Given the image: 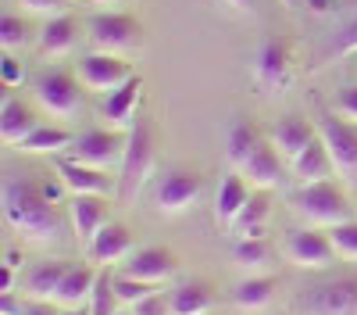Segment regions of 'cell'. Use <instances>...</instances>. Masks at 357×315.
<instances>
[{
    "instance_id": "obj_1",
    "label": "cell",
    "mask_w": 357,
    "mask_h": 315,
    "mask_svg": "<svg viewBox=\"0 0 357 315\" xmlns=\"http://www.w3.org/2000/svg\"><path fill=\"white\" fill-rule=\"evenodd\" d=\"M4 219L11 229L25 237H57L61 233V215H57L54 200L43 193V183L29 180V176H8L4 183Z\"/></svg>"
},
{
    "instance_id": "obj_2",
    "label": "cell",
    "mask_w": 357,
    "mask_h": 315,
    "mask_svg": "<svg viewBox=\"0 0 357 315\" xmlns=\"http://www.w3.org/2000/svg\"><path fill=\"white\" fill-rule=\"evenodd\" d=\"M151 165H154V140H151V126L139 119L136 126H129V143H126L122 165H118V200L122 205H129L139 193V186L151 176Z\"/></svg>"
},
{
    "instance_id": "obj_3",
    "label": "cell",
    "mask_w": 357,
    "mask_h": 315,
    "mask_svg": "<svg viewBox=\"0 0 357 315\" xmlns=\"http://www.w3.org/2000/svg\"><path fill=\"white\" fill-rule=\"evenodd\" d=\"M293 208L301 212L304 219L318 222V226H336V222H347L350 219V200L347 193L329 183V180H321V183H304L301 190L293 193Z\"/></svg>"
},
{
    "instance_id": "obj_4",
    "label": "cell",
    "mask_w": 357,
    "mask_h": 315,
    "mask_svg": "<svg viewBox=\"0 0 357 315\" xmlns=\"http://www.w3.org/2000/svg\"><path fill=\"white\" fill-rule=\"evenodd\" d=\"M143 36V25L139 18L126 15V11H100L89 22V40H93L97 50H107V54H122V50H132Z\"/></svg>"
},
{
    "instance_id": "obj_5",
    "label": "cell",
    "mask_w": 357,
    "mask_h": 315,
    "mask_svg": "<svg viewBox=\"0 0 357 315\" xmlns=\"http://www.w3.org/2000/svg\"><path fill=\"white\" fill-rule=\"evenodd\" d=\"M126 143H129V133H122V129H89V133L75 136V161L93 165V168L122 165Z\"/></svg>"
},
{
    "instance_id": "obj_6",
    "label": "cell",
    "mask_w": 357,
    "mask_h": 315,
    "mask_svg": "<svg viewBox=\"0 0 357 315\" xmlns=\"http://www.w3.org/2000/svg\"><path fill=\"white\" fill-rule=\"evenodd\" d=\"M136 72L129 68V61H122L118 54H107V50H93L79 61V82L89 86V90H104L111 94L114 86H122L126 79H132Z\"/></svg>"
},
{
    "instance_id": "obj_7",
    "label": "cell",
    "mask_w": 357,
    "mask_h": 315,
    "mask_svg": "<svg viewBox=\"0 0 357 315\" xmlns=\"http://www.w3.org/2000/svg\"><path fill=\"white\" fill-rule=\"evenodd\" d=\"M200 190H204L200 172H193V168H168L165 176L158 180V193L154 197H158L161 212H183L200 197Z\"/></svg>"
},
{
    "instance_id": "obj_8",
    "label": "cell",
    "mask_w": 357,
    "mask_h": 315,
    "mask_svg": "<svg viewBox=\"0 0 357 315\" xmlns=\"http://www.w3.org/2000/svg\"><path fill=\"white\" fill-rule=\"evenodd\" d=\"M36 101L47 111H54V115H72L82 104V90H79V82L68 72L54 68V72H43L36 79Z\"/></svg>"
},
{
    "instance_id": "obj_9",
    "label": "cell",
    "mask_w": 357,
    "mask_h": 315,
    "mask_svg": "<svg viewBox=\"0 0 357 315\" xmlns=\"http://www.w3.org/2000/svg\"><path fill=\"white\" fill-rule=\"evenodd\" d=\"M286 254L304 269H325L336 262V247L329 233H321V229H293L286 240Z\"/></svg>"
},
{
    "instance_id": "obj_10",
    "label": "cell",
    "mask_w": 357,
    "mask_h": 315,
    "mask_svg": "<svg viewBox=\"0 0 357 315\" xmlns=\"http://www.w3.org/2000/svg\"><path fill=\"white\" fill-rule=\"evenodd\" d=\"M318 136L325 140V147H329L336 168H343V172L357 168V126L336 119V115H321Z\"/></svg>"
},
{
    "instance_id": "obj_11",
    "label": "cell",
    "mask_w": 357,
    "mask_h": 315,
    "mask_svg": "<svg viewBox=\"0 0 357 315\" xmlns=\"http://www.w3.org/2000/svg\"><path fill=\"white\" fill-rule=\"evenodd\" d=\"M311 315H357V279L321 283L307 298Z\"/></svg>"
},
{
    "instance_id": "obj_12",
    "label": "cell",
    "mask_w": 357,
    "mask_h": 315,
    "mask_svg": "<svg viewBox=\"0 0 357 315\" xmlns=\"http://www.w3.org/2000/svg\"><path fill=\"white\" fill-rule=\"evenodd\" d=\"M139 90H143V79H139V75L126 79L122 86H114V90L100 101V119H107L111 129H126V126H132Z\"/></svg>"
},
{
    "instance_id": "obj_13",
    "label": "cell",
    "mask_w": 357,
    "mask_h": 315,
    "mask_svg": "<svg viewBox=\"0 0 357 315\" xmlns=\"http://www.w3.org/2000/svg\"><path fill=\"white\" fill-rule=\"evenodd\" d=\"M57 176H61V186H65L68 193H111L107 168L82 165V161H75V158L57 161Z\"/></svg>"
},
{
    "instance_id": "obj_14",
    "label": "cell",
    "mask_w": 357,
    "mask_h": 315,
    "mask_svg": "<svg viewBox=\"0 0 357 315\" xmlns=\"http://www.w3.org/2000/svg\"><path fill=\"white\" fill-rule=\"evenodd\" d=\"M68 212H72V226L79 229L82 240H93L100 233V226H107V200H104V193H72Z\"/></svg>"
},
{
    "instance_id": "obj_15",
    "label": "cell",
    "mask_w": 357,
    "mask_h": 315,
    "mask_svg": "<svg viewBox=\"0 0 357 315\" xmlns=\"http://www.w3.org/2000/svg\"><path fill=\"white\" fill-rule=\"evenodd\" d=\"M172 272H175V254L168 247H139L126 262V276H136V279H146V283H161Z\"/></svg>"
},
{
    "instance_id": "obj_16",
    "label": "cell",
    "mask_w": 357,
    "mask_h": 315,
    "mask_svg": "<svg viewBox=\"0 0 357 315\" xmlns=\"http://www.w3.org/2000/svg\"><path fill=\"white\" fill-rule=\"evenodd\" d=\"M314 126L307 119H301V115H286V119L272 129V143H275V151L289 161H296L304 151H307V143L314 140Z\"/></svg>"
},
{
    "instance_id": "obj_17",
    "label": "cell",
    "mask_w": 357,
    "mask_h": 315,
    "mask_svg": "<svg viewBox=\"0 0 357 315\" xmlns=\"http://www.w3.org/2000/svg\"><path fill=\"white\" fill-rule=\"evenodd\" d=\"M129 247H132L129 226L107 222V226H100V233L89 240V258H93V262H100V265H111V262H118L122 254H129Z\"/></svg>"
},
{
    "instance_id": "obj_18",
    "label": "cell",
    "mask_w": 357,
    "mask_h": 315,
    "mask_svg": "<svg viewBox=\"0 0 357 315\" xmlns=\"http://www.w3.org/2000/svg\"><path fill=\"white\" fill-rule=\"evenodd\" d=\"M97 269L93 265H68L61 286H57V294L54 301L57 305H65V308H82V301H89V294H93V286H97Z\"/></svg>"
},
{
    "instance_id": "obj_19",
    "label": "cell",
    "mask_w": 357,
    "mask_h": 315,
    "mask_svg": "<svg viewBox=\"0 0 357 315\" xmlns=\"http://www.w3.org/2000/svg\"><path fill=\"white\" fill-rule=\"evenodd\" d=\"M279 158H282V154L275 151V143H257L254 154H250L247 165H243V176H250V183L261 186V190L279 186V180H282V161H279Z\"/></svg>"
},
{
    "instance_id": "obj_20",
    "label": "cell",
    "mask_w": 357,
    "mask_h": 315,
    "mask_svg": "<svg viewBox=\"0 0 357 315\" xmlns=\"http://www.w3.org/2000/svg\"><path fill=\"white\" fill-rule=\"evenodd\" d=\"M289 75V47L272 36V40H264L261 50H257V82L264 86H282Z\"/></svg>"
},
{
    "instance_id": "obj_21",
    "label": "cell",
    "mask_w": 357,
    "mask_h": 315,
    "mask_svg": "<svg viewBox=\"0 0 357 315\" xmlns=\"http://www.w3.org/2000/svg\"><path fill=\"white\" fill-rule=\"evenodd\" d=\"M40 122H36V115H33V108L29 104H22V101H15V97H8L4 101V108H0V136H4V143H25V136L33 133Z\"/></svg>"
},
{
    "instance_id": "obj_22",
    "label": "cell",
    "mask_w": 357,
    "mask_h": 315,
    "mask_svg": "<svg viewBox=\"0 0 357 315\" xmlns=\"http://www.w3.org/2000/svg\"><path fill=\"white\" fill-rule=\"evenodd\" d=\"M333 168H336V161H333L329 147H325V140L314 136V140L307 143V151L293 161V176L301 180V183H321Z\"/></svg>"
},
{
    "instance_id": "obj_23",
    "label": "cell",
    "mask_w": 357,
    "mask_h": 315,
    "mask_svg": "<svg viewBox=\"0 0 357 315\" xmlns=\"http://www.w3.org/2000/svg\"><path fill=\"white\" fill-rule=\"evenodd\" d=\"M79 40V22L72 15H50V22L40 29V50L57 57V54H68Z\"/></svg>"
},
{
    "instance_id": "obj_24",
    "label": "cell",
    "mask_w": 357,
    "mask_h": 315,
    "mask_svg": "<svg viewBox=\"0 0 357 315\" xmlns=\"http://www.w3.org/2000/svg\"><path fill=\"white\" fill-rule=\"evenodd\" d=\"M268 215H272V197H268V190H257V193H250V200L243 205V212L232 219V229H236L240 237H264Z\"/></svg>"
},
{
    "instance_id": "obj_25",
    "label": "cell",
    "mask_w": 357,
    "mask_h": 315,
    "mask_svg": "<svg viewBox=\"0 0 357 315\" xmlns=\"http://www.w3.org/2000/svg\"><path fill=\"white\" fill-rule=\"evenodd\" d=\"M247 200H250V190H247L243 176L229 172V176L222 180V186H218V197H215V215H218L222 222H232L236 215L243 212Z\"/></svg>"
},
{
    "instance_id": "obj_26",
    "label": "cell",
    "mask_w": 357,
    "mask_h": 315,
    "mask_svg": "<svg viewBox=\"0 0 357 315\" xmlns=\"http://www.w3.org/2000/svg\"><path fill=\"white\" fill-rule=\"evenodd\" d=\"M168 298H172V315H204L215 305V294L207 283H183Z\"/></svg>"
},
{
    "instance_id": "obj_27",
    "label": "cell",
    "mask_w": 357,
    "mask_h": 315,
    "mask_svg": "<svg viewBox=\"0 0 357 315\" xmlns=\"http://www.w3.org/2000/svg\"><path fill=\"white\" fill-rule=\"evenodd\" d=\"M65 272H68L65 262H40V265L29 269V276H25V291L33 294L36 301H47V298L57 294V286H61Z\"/></svg>"
},
{
    "instance_id": "obj_28",
    "label": "cell",
    "mask_w": 357,
    "mask_h": 315,
    "mask_svg": "<svg viewBox=\"0 0 357 315\" xmlns=\"http://www.w3.org/2000/svg\"><path fill=\"white\" fill-rule=\"evenodd\" d=\"M68 143H75V136L68 129H61V126H36L33 133L25 136L22 151H29V154H54V151L68 147Z\"/></svg>"
},
{
    "instance_id": "obj_29",
    "label": "cell",
    "mask_w": 357,
    "mask_h": 315,
    "mask_svg": "<svg viewBox=\"0 0 357 315\" xmlns=\"http://www.w3.org/2000/svg\"><path fill=\"white\" fill-rule=\"evenodd\" d=\"M275 279L272 276H250V279H243L240 286H236V305L240 308H264L268 301L275 298Z\"/></svg>"
},
{
    "instance_id": "obj_30",
    "label": "cell",
    "mask_w": 357,
    "mask_h": 315,
    "mask_svg": "<svg viewBox=\"0 0 357 315\" xmlns=\"http://www.w3.org/2000/svg\"><path fill=\"white\" fill-rule=\"evenodd\" d=\"M257 143H261V140H257V129H254L250 122H243V119H240V122H232V126H229V140H225V147H229V161L243 168V165H247V158L254 154Z\"/></svg>"
},
{
    "instance_id": "obj_31",
    "label": "cell",
    "mask_w": 357,
    "mask_h": 315,
    "mask_svg": "<svg viewBox=\"0 0 357 315\" xmlns=\"http://www.w3.org/2000/svg\"><path fill=\"white\" fill-rule=\"evenodd\" d=\"M89 315H118V291H114V276L107 272V265L97 276V286L89 294Z\"/></svg>"
},
{
    "instance_id": "obj_32",
    "label": "cell",
    "mask_w": 357,
    "mask_h": 315,
    "mask_svg": "<svg viewBox=\"0 0 357 315\" xmlns=\"http://www.w3.org/2000/svg\"><path fill=\"white\" fill-rule=\"evenodd\" d=\"M268 244H264V237H240V244L232 247V258L240 265H247V269H257V265H264L268 262Z\"/></svg>"
},
{
    "instance_id": "obj_33",
    "label": "cell",
    "mask_w": 357,
    "mask_h": 315,
    "mask_svg": "<svg viewBox=\"0 0 357 315\" xmlns=\"http://www.w3.org/2000/svg\"><path fill=\"white\" fill-rule=\"evenodd\" d=\"M0 43H4V50H18L29 43V22L15 11H8L4 18H0Z\"/></svg>"
},
{
    "instance_id": "obj_34",
    "label": "cell",
    "mask_w": 357,
    "mask_h": 315,
    "mask_svg": "<svg viewBox=\"0 0 357 315\" xmlns=\"http://www.w3.org/2000/svg\"><path fill=\"white\" fill-rule=\"evenodd\" d=\"M325 233H329V240H333L336 254H343V258H357V222H354V219L329 226Z\"/></svg>"
},
{
    "instance_id": "obj_35",
    "label": "cell",
    "mask_w": 357,
    "mask_h": 315,
    "mask_svg": "<svg viewBox=\"0 0 357 315\" xmlns=\"http://www.w3.org/2000/svg\"><path fill=\"white\" fill-rule=\"evenodd\" d=\"M114 291H118V301H126V305H136L143 298H151L154 294V283H146V279H136V276H114Z\"/></svg>"
},
{
    "instance_id": "obj_36",
    "label": "cell",
    "mask_w": 357,
    "mask_h": 315,
    "mask_svg": "<svg viewBox=\"0 0 357 315\" xmlns=\"http://www.w3.org/2000/svg\"><path fill=\"white\" fill-rule=\"evenodd\" d=\"M132 315H172V298L154 291L151 298H143V301L132 305Z\"/></svg>"
},
{
    "instance_id": "obj_37",
    "label": "cell",
    "mask_w": 357,
    "mask_h": 315,
    "mask_svg": "<svg viewBox=\"0 0 357 315\" xmlns=\"http://www.w3.org/2000/svg\"><path fill=\"white\" fill-rule=\"evenodd\" d=\"M22 79H25L22 61H18L11 50H4V86H8V90H15V86H22Z\"/></svg>"
},
{
    "instance_id": "obj_38",
    "label": "cell",
    "mask_w": 357,
    "mask_h": 315,
    "mask_svg": "<svg viewBox=\"0 0 357 315\" xmlns=\"http://www.w3.org/2000/svg\"><path fill=\"white\" fill-rule=\"evenodd\" d=\"M336 108H340V115H347V119L357 122V82L354 86H343L340 97H336Z\"/></svg>"
},
{
    "instance_id": "obj_39",
    "label": "cell",
    "mask_w": 357,
    "mask_h": 315,
    "mask_svg": "<svg viewBox=\"0 0 357 315\" xmlns=\"http://www.w3.org/2000/svg\"><path fill=\"white\" fill-rule=\"evenodd\" d=\"M22 4L29 11H36V15H65L68 0H22Z\"/></svg>"
},
{
    "instance_id": "obj_40",
    "label": "cell",
    "mask_w": 357,
    "mask_h": 315,
    "mask_svg": "<svg viewBox=\"0 0 357 315\" xmlns=\"http://www.w3.org/2000/svg\"><path fill=\"white\" fill-rule=\"evenodd\" d=\"M340 50L343 54H350V50H357V18L343 29V40H340Z\"/></svg>"
},
{
    "instance_id": "obj_41",
    "label": "cell",
    "mask_w": 357,
    "mask_h": 315,
    "mask_svg": "<svg viewBox=\"0 0 357 315\" xmlns=\"http://www.w3.org/2000/svg\"><path fill=\"white\" fill-rule=\"evenodd\" d=\"M0 312H4V315H25V305H18L15 294H4V301H0Z\"/></svg>"
},
{
    "instance_id": "obj_42",
    "label": "cell",
    "mask_w": 357,
    "mask_h": 315,
    "mask_svg": "<svg viewBox=\"0 0 357 315\" xmlns=\"http://www.w3.org/2000/svg\"><path fill=\"white\" fill-rule=\"evenodd\" d=\"M25 315H61V312H54L47 301H33V305H25Z\"/></svg>"
},
{
    "instance_id": "obj_43",
    "label": "cell",
    "mask_w": 357,
    "mask_h": 315,
    "mask_svg": "<svg viewBox=\"0 0 357 315\" xmlns=\"http://www.w3.org/2000/svg\"><path fill=\"white\" fill-rule=\"evenodd\" d=\"M304 4H307V11H314V15H325V11L333 8V0H304Z\"/></svg>"
},
{
    "instance_id": "obj_44",
    "label": "cell",
    "mask_w": 357,
    "mask_h": 315,
    "mask_svg": "<svg viewBox=\"0 0 357 315\" xmlns=\"http://www.w3.org/2000/svg\"><path fill=\"white\" fill-rule=\"evenodd\" d=\"M43 193H47L50 200H57V197H61V190H57V186H50V183H43Z\"/></svg>"
},
{
    "instance_id": "obj_45",
    "label": "cell",
    "mask_w": 357,
    "mask_h": 315,
    "mask_svg": "<svg viewBox=\"0 0 357 315\" xmlns=\"http://www.w3.org/2000/svg\"><path fill=\"white\" fill-rule=\"evenodd\" d=\"M232 8H254V0H229Z\"/></svg>"
},
{
    "instance_id": "obj_46",
    "label": "cell",
    "mask_w": 357,
    "mask_h": 315,
    "mask_svg": "<svg viewBox=\"0 0 357 315\" xmlns=\"http://www.w3.org/2000/svg\"><path fill=\"white\" fill-rule=\"evenodd\" d=\"M65 315H89V308H72V312H65Z\"/></svg>"
},
{
    "instance_id": "obj_47",
    "label": "cell",
    "mask_w": 357,
    "mask_h": 315,
    "mask_svg": "<svg viewBox=\"0 0 357 315\" xmlns=\"http://www.w3.org/2000/svg\"><path fill=\"white\" fill-rule=\"evenodd\" d=\"M93 4H118V0H93Z\"/></svg>"
},
{
    "instance_id": "obj_48",
    "label": "cell",
    "mask_w": 357,
    "mask_h": 315,
    "mask_svg": "<svg viewBox=\"0 0 357 315\" xmlns=\"http://www.w3.org/2000/svg\"><path fill=\"white\" fill-rule=\"evenodd\" d=\"M282 4H296V0H282Z\"/></svg>"
},
{
    "instance_id": "obj_49",
    "label": "cell",
    "mask_w": 357,
    "mask_h": 315,
    "mask_svg": "<svg viewBox=\"0 0 357 315\" xmlns=\"http://www.w3.org/2000/svg\"><path fill=\"white\" fill-rule=\"evenodd\" d=\"M126 315H132V312H126Z\"/></svg>"
}]
</instances>
